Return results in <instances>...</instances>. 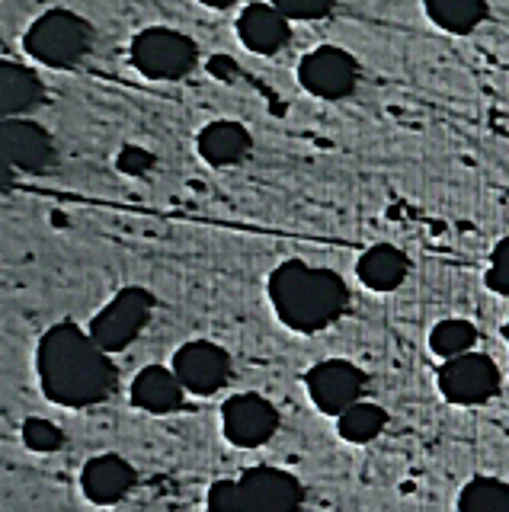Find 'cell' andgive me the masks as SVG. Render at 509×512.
<instances>
[{
  "label": "cell",
  "mask_w": 509,
  "mask_h": 512,
  "mask_svg": "<svg viewBox=\"0 0 509 512\" xmlns=\"http://www.w3.org/2000/svg\"><path fill=\"white\" fill-rule=\"evenodd\" d=\"M36 368L42 391L61 407H93L116 391V365L90 333L74 324H55L39 340Z\"/></svg>",
  "instance_id": "obj_1"
},
{
  "label": "cell",
  "mask_w": 509,
  "mask_h": 512,
  "mask_svg": "<svg viewBox=\"0 0 509 512\" xmlns=\"http://www.w3.org/2000/svg\"><path fill=\"white\" fill-rule=\"evenodd\" d=\"M269 298L289 330L317 333L346 311L349 288L337 272L289 260L269 276Z\"/></svg>",
  "instance_id": "obj_2"
},
{
  "label": "cell",
  "mask_w": 509,
  "mask_h": 512,
  "mask_svg": "<svg viewBox=\"0 0 509 512\" xmlns=\"http://www.w3.org/2000/svg\"><path fill=\"white\" fill-rule=\"evenodd\" d=\"M26 52L49 68H74L81 64L93 45V29L84 16L71 10H49L29 26Z\"/></svg>",
  "instance_id": "obj_3"
},
{
  "label": "cell",
  "mask_w": 509,
  "mask_h": 512,
  "mask_svg": "<svg viewBox=\"0 0 509 512\" xmlns=\"http://www.w3.org/2000/svg\"><path fill=\"white\" fill-rule=\"evenodd\" d=\"M132 64L151 80H180L199 64V48L177 29L151 26L132 39Z\"/></svg>",
  "instance_id": "obj_4"
},
{
  "label": "cell",
  "mask_w": 509,
  "mask_h": 512,
  "mask_svg": "<svg viewBox=\"0 0 509 512\" xmlns=\"http://www.w3.org/2000/svg\"><path fill=\"white\" fill-rule=\"evenodd\" d=\"M151 311H154V295L148 288H138V285L122 288V292L93 317L90 336L97 340L100 349L122 352L125 346H132V340L141 330H145Z\"/></svg>",
  "instance_id": "obj_5"
},
{
  "label": "cell",
  "mask_w": 509,
  "mask_h": 512,
  "mask_svg": "<svg viewBox=\"0 0 509 512\" xmlns=\"http://www.w3.org/2000/svg\"><path fill=\"white\" fill-rule=\"evenodd\" d=\"M439 391L449 404H487L500 391V368L484 352H465V356L445 359V365L439 368Z\"/></svg>",
  "instance_id": "obj_6"
},
{
  "label": "cell",
  "mask_w": 509,
  "mask_h": 512,
  "mask_svg": "<svg viewBox=\"0 0 509 512\" xmlns=\"http://www.w3.org/2000/svg\"><path fill=\"white\" fill-rule=\"evenodd\" d=\"M298 80L311 96L321 100H346L356 90L359 64L356 58L337 45H321L308 52L298 64Z\"/></svg>",
  "instance_id": "obj_7"
},
{
  "label": "cell",
  "mask_w": 509,
  "mask_h": 512,
  "mask_svg": "<svg viewBox=\"0 0 509 512\" xmlns=\"http://www.w3.org/2000/svg\"><path fill=\"white\" fill-rule=\"evenodd\" d=\"M308 394L317 404V410L327 413V416H340L346 413L353 404H359V397L365 391V372L359 365L346 362V359H327V362H317L308 378Z\"/></svg>",
  "instance_id": "obj_8"
},
{
  "label": "cell",
  "mask_w": 509,
  "mask_h": 512,
  "mask_svg": "<svg viewBox=\"0 0 509 512\" xmlns=\"http://www.w3.org/2000/svg\"><path fill=\"white\" fill-rule=\"evenodd\" d=\"M237 487H241V512H298L305 500L295 474L266 464L244 471Z\"/></svg>",
  "instance_id": "obj_9"
},
{
  "label": "cell",
  "mask_w": 509,
  "mask_h": 512,
  "mask_svg": "<svg viewBox=\"0 0 509 512\" xmlns=\"http://www.w3.org/2000/svg\"><path fill=\"white\" fill-rule=\"evenodd\" d=\"M225 436L237 448H260L276 436L279 410L260 394H237L221 407Z\"/></svg>",
  "instance_id": "obj_10"
},
{
  "label": "cell",
  "mask_w": 509,
  "mask_h": 512,
  "mask_svg": "<svg viewBox=\"0 0 509 512\" xmlns=\"http://www.w3.org/2000/svg\"><path fill=\"white\" fill-rule=\"evenodd\" d=\"M173 372H177L186 391L209 397L228 381L231 359L221 346L196 340V343H186L177 349V356H173Z\"/></svg>",
  "instance_id": "obj_11"
},
{
  "label": "cell",
  "mask_w": 509,
  "mask_h": 512,
  "mask_svg": "<svg viewBox=\"0 0 509 512\" xmlns=\"http://www.w3.org/2000/svg\"><path fill=\"white\" fill-rule=\"evenodd\" d=\"M0 144H4V164L23 173H45L55 164V141L39 122L7 119L0 128Z\"/></svg>",
  "instance_id": "obj_12"
},
{
  "label": "cell",
  "mask_w": 509,
  "mask_h": 512,
  "mask_svg": "<svg viewBox=\"0 0 509 512\" xmlns=\"http://www.w3.org/2000/svg\"><path fill=\"white\" fill-rule=\"evenodd\" d=\"M135 484H138L135 468L119 455L90 458L84 464V474H81V487L87 493V500L97 503V506H113V503L125 500Z\"/></svg>",
  "instance_id": "obj_13"
},
{
  "label": "cell",
  "mask_w": 509,
  "mask_h": 512,
  "mask_svg": "<svg viewBox=\"0 0 509 512\" xmlns=\"http://www.w3.org/2000/svg\"><path fill=\"white\" fill-rule=\"evenodd\" d=\"M237 36L257 55H273L289 45L292 26L289 16H282L273 4H250L237 20Z\"/></svg>",
  "instance_id": "obj_14"
},
{
  "label": "cell",
  "mask_w": 509,
  "mask_h": 512,
  "mask_svg": "<svg viewBox=\"0 0 509 512\" xmlns=\"http://www.w3.org/2000/svg\"><path fill=\"white\" fill-rule=\"evenodd\" d=\"M183 381L161 365L141 368L132 381V404L148 413H170L183 404Z\"/></svg>",
  "instance_id": "obj_15"
},
{
  "label": "cell",
  "mask_w": 509,
  "mask_h": 512,
  "mask_svg": "<svg viewBox=\"0 0 509 512\" xmlns=\"http://www.w3.org/2000/svg\"><path fill=\"white\" fill-rule=\"evenodd\" d=\"M250 132L241 125V122H212L202 128L199 135V154L205 164L212 167H234L241 164V160L250 154Z\"/></svg>",
  "instance_id": "obj_16"
},
{
  "label": "cell",
  "mask_w": 509,
  "mask_h": 512,
  "mask_svg": "<svg viewBox=\"0 0 509 512\" xmlns=\"http://www.w3.org/2000/svg\"><path fill=\"white\" fill-rule=\"evenodd\" d=\"M45 96L42 80L23 68V64L4 61L0 64V109H4L7 119L26 116L29 109H36Z\"/></svg>",
  "instance_id": "obj_17"
},
{
  "label": "cell",
  "mask_w": 509,
  "mask_h": 512,
  "mask_svg": "<svg viewBox=\"0 0 509 512\" xmlns=\"http://www.w3.org/2000/svg\"><path fill=\"white\" fill-rule=\"evenodd\" d=\"M359 282L372 292H394L407 279V256L391 244H375L359 256Z\"/></svg>",
  "instance_id": "obj_18"
},
{
  "label": "cell",
  "mask_w": 509,
  "mask_h": 512,
  "mask_svg": "<svg viewBox=\"0 0 509 512\" xmlns=\"http://www.w3.org/2000/svg\"><path fill=\"white\" fill-rule=\"evenodd\" d=\"M426 13L436 26L455 36H468L487 16V0H426Z\"/></svg>",
  "instance_id": "obj_19"
},
{
  "label": "cell",
  "mask_w": 509,
  "mask_h": 512,
  "mask_svg": "<svg viewBox=\"0 0 509 512\" xmlns=\"http://www.w3.org/2000/svg\"><path fill=\"white\" fill-rule=\"evenodd\" d=\"M458 512H509V484L497 477H474L458 496Z\"/></svg>",
  "instance_id": "obj_20"
},
{
  "label": "cell",
  "mask_w": 509,
  "mask_h": 512,
  "mask_svg": "<svg viewBox=\"0 0 509 512\" xmlns=\"http://www.w3.org/2000/svg\"><path fill=\"white\" fill-rule=\"evenodd\" d=\"M388 423V416L381 407L375 404H353L346 413H340V436L346 442H356V445H365V442H372L381 429H385Z\"/></svg>",
  "instance_id": "obj_21"
},
{
  "label": "cell",
  "mask_w": 509,
  "mask_h": 512,
  "mask_svg": "<svg viewBox=\"0 0 509 512\" xmlns=\"http://www.w3.org/2000/svg\"><path fill=\"white\" fill-rule=\"evenodd\" d=\"M474 343H477V327L468 324V320H442V324H436L433 333H429V346H433V352L442 359L465 356Z\"/></svg>",
  "instance_id": "obj_22"
},
{
  "label": "cell",
  "mask_w": 509,
  "mask_h": 512,
  "mask_svg": "<svg viewBox=\"0 0 509 512\" xmlns=\"http://www.w3.org/2000/svg\"><path fill=\"white\" fill-rule=\"evenodd\" d=\"M23 442H26V448H33V452H58V448L65 445V432L49 420L29 416L23 423Z\"/></svg>",
  "instance_id": "obj_23"
},
{
  "label": "cell",
  "mask_w": 509,
  "mask_h": 512,
  "mask_svg": "<svg viewBox=\"0 0 509 512\" xmlns=\"http://www.w3.org/2000/svg\"><path fill=\"white\" fill-rule=\"evenodd\" d=\"M269 4L289 20H321L340 0H269Z\"/></svg>",
  "instance_id": "obj_24"
},
{
  "label": "cell",
  "mask_w": 509,
  "mask_h": 512,
  "mask_svg": "<svg viewBox=\"0 0 509 512\" xmlns=\"http://www.w3.org/2000/svg\"><path fill=\"white\" fill-rule=\"evenodd\" d=\"M487 288L497 295H509V237H503L490 253V269H487Z\"/></svg>",
  "instance_id": "obj_25"
},
{
  "label": "cell",
  "mask_w": 509,
  "mask_h": 512,
  "mask_svg": "<svg viewBox=\"0 0 509 512\" xmlns=\"http://www.w3.org/2000/svg\"><path fill=\"white\" fill-rule=\"evenodd\" d=\"M209 512H241V487H237V480H215L209 490Z\"/></svg>",
  "instance_id": "obj_26"
},
{
  "label": "cell",
  "mask_w": 509,
  "mask_h": 512,
  "mask_svg": "<svg viewBox=\"0 0 509 512\" xmlns=\"http://www.w3.org/2000/svg\"><path fill=\"white\" fill-rule=\"evenodd\" d=\"M116 167L122 173H129V176H145L154 167V154L145 151V148H138V144H125V148L119 151Z\"/></svg>",
  "instance_id": "obj_27"
},
{
  "label": "cell",
  "mask_w": 509,
  "mask_h": 512,
  "mask_svg": "<svg viewBox=\"0 0 509 512\" xmlns=\"http://www.w3.org/2000/svg\"><path fill=\"white\" fill-rule=\"evenodd\" d=\"M209 74L218 77V80H225V84H234L237 77H241V68H237V61L231 55H212L209 58Z\"/></svg>",
  "instance_id": "obj_28"
},
{
  "label": "cell",
  "mask_w": 509,
  "mask_h": 512,
  "mask_svg": "<svg viewBox=\"0 0 509 512\" xmlns=\"http://www.w3.org/2000/svg\"><path fill=\"white\" fill-rule=\"evenodd\" d=\"M205 7H212V10H228V7H234L237 0H202Z\"/></svg>",
  "instance_id": "obj_29"
},
{
  "label": "cell",
  "mask_w": 509,
  "mask_h": 512,
  "mask_svg": "<svg viewBox=\"0 0 509 512\" xmlns=\"http://www.w3.org/2000/svg\"><path fill=\"white\" fill-rule=\"evenodd\" d=\"M503 336H506V343H509V320H506V327H503Z\"/></svg>",
  "instance_id": "obj_30"
}]
</instances>
